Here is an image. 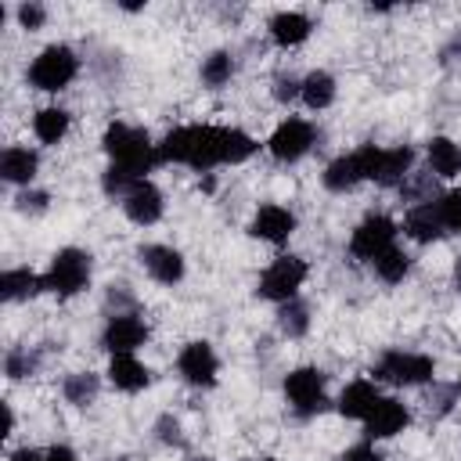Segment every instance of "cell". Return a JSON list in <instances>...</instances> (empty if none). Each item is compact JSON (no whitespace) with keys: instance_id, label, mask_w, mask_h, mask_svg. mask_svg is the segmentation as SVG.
Listing matches in <instances>:
<instances>
[{"instance_id":"obj_19","label":"cell","mask_w":461,"mask_h":461,"mask_svg":"<svg viewBox=\"0 0 461 461\" xmlns=\"http://www.w3.org/2000/svg\"><path fill=\"white\" fill-rule=\"evenodd\" d=\"M382 396H378V389L371 385V382H349L346 389H342V396H339V411L346 414V418H367L371 411H375V403H378Z\"/></svg>"},{"instance_id":"obj_36","label":"cell","mask_w":461,"mask_h":461,"mask_svg":"<svg viewBox=\"0 0 461 461\" xmlns=\"http://www.w3.org/2000/svg\"><path fill=\"white\" fill-rule=\"evenodd\" d=\"M342 461H382V457H378V450L371 443H357V447H349L342 454Z\"/></svg>"},{"instance_id":"obj_39","label":"cell","mask_w":461,"mask_h":461,"mask_svg":"<svg viewBox=\"0 0 461 461\" xmlns=\"http://www.w3.org/2000/svg\"><path fill=\"white\" fill-rule=\"evenodd\" d=\"M11 461H47V454H40V450H29V447H22V450H14V454H11Z\"/></svg>"},{"instance_id":"obj_11","label":"cell","mask_w":461,"mask_h":461,"mask_svg":"<svg viewBox=\"0 0 461 461\" xmlns=\"http://www.w3.org/2000/svg\"><path fill=\"white\" fill-rule=\"evenodd\" d=\"M176 367H180L184 382H191V385H212L220 364H216V353H212L209 342H191V346H184Z\"/></svg>"},{"instance_id":"obj_6","label":"cell","mask_w":461,"mask_h":461,"mask_svg":"<svg viewBox=\"0 0 461 461\" xmlns=\"http://www.w3.org/2000/svg\"><path fill=\"white\" fill-rule=\"evenodd\" d=\"M375 378L393 382V385H421V382L432 378V357L403 353V349H389V353L378 360Z\"/></svg>"},{"instance_id":"obj_38","label":"cell","mask_w":461,"mask_h":461,"mask_svg":"<svg viewBox=\"0 0 461 461\" xmlns=\"http://www.w3.org/2000/svg\"><path fill=\"white\" fill-rule=\"evenodd\" d=\"M158 436H162L166 443H180V425H176L173 418H162V421H158Z\"/></svg>"},{"instance_id":"obj_24","label":"cell","mask_w":461,"mask_h":461,"mask_svg":"<svg viewBox=\"0 0 461 461\" xmlns=\"http://www.w3.org/2000/svg\"><path fill=\"white\" fill-rule=\"evenodd\" d=\"M32 133H36L43 144H58V140L68 133V112H61V108H43V112H36Z\"/></svg>"},{"instance_id":"obj_35","label":"cell","mask_w":461,"mask_h":461,"mask_svg":"<svg viewBox=\"0 0 461 461\" xmlns=\"http://www.w3.org/2000/svg\"><path fill=\"white\" fill-rule=\"evenodd\" d=\"M18 209L22 212H43L47 209V194L43 191H25V194H18Z\"/></svg>"},{"instance_id":"obj_16","label":"cell","mask_w":461,"mask_h":461,"mask_svg":"<svg viewBox=\"0 0 461 461\" xmlns=\"http://www.w3.org/2000/svg\"><path fill=\"white\" fill-rule=\"evenodd\" d=\"M122 209H126V216H130L133 223L148 227V223H155V220L162 216V194H158L155 184L140 180V184L122 198Z\"/></svg>"},{"instance_id":"obj_25","label":"cell","mask_w":461,"mask_h":461,"mask_svg":"<svg viewBox=\"0 0 461 461\" xmlns=\"http://www.w3.org/2000/svg\"><path fill=\"white\" fill-rule=\"evenodd\" d=\"M0 288H4V299L18 303V299L36 295V292L43 288V277H36L32 270H7V274L0 277Z\"/></svg>"},{"instance_id":"obj_3","label":"cell","mask_w":461,"mask_h":461,"mask_svg":"<svg viewBox=\"0 0 461 461\" xmlns=\"http://www.w3.org/2000/svg\"><path fill=\"white\" fill-rule=\"evenodd\" d=\"M76 72H79L76 54H72L68 47L54 43V47L40 50V58L32 61V68H29V83L40 86V90H50V94H54V90H65V86L76 79Z\"/></svg>"},{"instance_id":"obj_15","label":"cell","mask_w":461,"mask_h":461,"mask_svg":"<svg viewBox=\"0 0 461 461\" xmlns=\"http://www.w3.org/2000/svg\"><path fill=\"white\" fill-rule=\"evenodd\" d=\"M256 238L270 241V245H281L288 241V234L295 230V216L285 209V205H263L256 216H252V227H249Z\"/></svg>"},{"instance_id":"obj_7","label":"cell","mask_w":461,"mask_h":461,"mask_svg":"<svg viewBox=\"0 0 461 461\" xmlns=\"http://www.w3.org/2000/svg\"><path fill=\"white\" fill-rule=\"evenodd\" d=\"M393 238H396V223H393L389 216H367V220L353 230V238H349V252H353L357 259L375 263L385 249H393Z\"/></svg>"},{"instance_id":"obj_2","label":"cell","mask_w":461,"mask_h":461,"mask_svg":"<svg viewBox=\"0 0 461 461\" xmlns=\"http://www.w3.org/2000/svg\"><path fill=\"white\" fill-rule=\"evenodd\" d=\"M104 151L115 158V166H126L137 176L158 162V144H151L144 130L126 126V122H112L104 130Z\"/></svg>"},{"instance_id":"obj_43","label":"cell","mask_w":461,"mask_h":461,"mask_svg":"<svg viewBox=\"0 0 461 461\" xmlns=\"http://www.w3.org/2000/svg\"><path fill=\"white\" fill-rule=\"evenodd\" d=\"M198 461H209V457H198Z\"/></svg>"},{"instance_id":"obj_31","label":"cell","mask_w":461,"mask_h":461,"mask_svg":"<svg viewBox=\"0 0 461 461\" xmlns=\"http://www.w3.org/2000/svg\"><path fill=\"white\" fill-rule=\"evenodd\" d=\"M252 151H256V140H252L245 130H230V126H227V137H223V162H245Z\"/></svg>"},{"instance_id":"obj_32","label":"cell","mask_w":461,"mask_h":461,"mask_svg":"<svg viewBox=\"0 0 461 461\" xmlns=\"http://www.w3.org/2000/svg\"><path fill=\"white\" fill-rule=\"evenodd\" d=\"M436 205H439L443 227H447V230H461V191H447Z\"/></svg>"},{"instance_id":"obj_10","label":"cell","mask_w":461,"mask_h":461,"mask_svg":"<svg viewBox=\"0 0 461 461\" xmlns=\"http://www.w3.org/2000/svg\"><path fill=\"white\" fill-rule=\"evenodd\" d=\"M144 339H148L144 321H137L133 313H115L108 321L101 342H104V349H112V357H119V353H133L137 346H144Z\"/></svg>"},{"instance_id":"obj_13","label":"cell","mask_w":461,"mask_h":461,"mask_svg":"<svg viewBox=\"0 0 461 461\" xmlns=\"http://www.w3.org/2000/svg\"><path fill=\"white\" fill-rule=\"evenodd\" d=\"M140 263L162 285H176L184 277V256L176 249H169V245H144L140 249Z\"/></svg>"},{"instance_id":"obj_14","label":"cell","mask_w":461,"mask_h":461,"mask_svg":"<svg viewBox=\"0 0 461 461\" xmlns=\"http://www.w3.org/2000/svg\"><path fill=\"white\" fill-rule=\"evenodd\" d=\"M411 162H414V151H411V148H378L371 180L382 184V187H396V184H403V180L411 176V173H407Z\"/></svg>"},{"instance_id":"obj_21","label":"cell","mask_w":461,"mask_h":461,"mask_svg":"<svg viewBox=\"0 0 461 461\" xmlns=\"http://www.w3.org/2000/svg\"><path fill=\"white\" fill-rule=\"evenodd\" d=\"M36 166H40L36 151H29V148H7L4 158H0V173L11 184H29L36 176Z\"/></svg>"},{"instance_id":"obj_8","label":"cell","mask_w":461,"mask_h":461,"mask_svg":"<svg viewBox=\"0 0 461 461\" xmlns=\"http://www.w3.org/2000/svg\"><path fill=\"white\" fill-rule=\"evenodd\" d=\"M285 396L299 414H313L324 407V371L317 367H295L285 378Z\"/></svg>"},{"instance_id":"obj_4","label":"cell","mask_w":461,"mask_h":461,"mask_svg":"<svg viewBox=\"0 0 461 461\" xmlns=\"http://www.w3.org/2000/svg\"><path fill=\"white\" fill-rule=\"evenodd\" d=\"M90 281V256L83 249H61L50 259V270L43 277V288L58 292V295H76L83 292Z\"/></svg>"},{"instance_id":"obj_5","label":"cell","mask_w":461,"mask_h":461,"mask_svg":"<svg viewBox=\"0 0 461 461\" xmlns=\"http://www.w3.org/2000/svg\"><path fill=\"white\" fill-rule=\"evenodd\" d=\"M303 281H306V263L299 256H277L259 277V295L274 299V303H288V299H295Z\"/></svg>"},{"instance_id":"obj_17","label":"cell","mask_w":461,"mask_h":461,"mask_svg":"<svg viewBox=\"0 0 461 461\" xmlns=\"http://www.w3.org/2000/svg\"><path fill=\"white\" fill-rule=\"evenodd\" d=\"M403 227H407V234H411L414 241H436V238L447 230L436 202H421V205H414V209L407 212Z\"/></svg>"},{"instance_id":"obj_9","label":"cell","mask_w":461,"mask_h":461,"mask_svg":"<svg viewBox=\"0 0 461 461\" xmlns=\"http://www.w3.org/2000/svg\"><path fill=\"white\" fill-rule=\"evenodd\" d=\"M310 144H313V126H310L306 119H285V122L270 133V140H267V148H270V155H274L277 162H295V158H303V155L310 151Z\"/></svg>"},{"instance_id":"obj_37","label":"cell","mask_w":461,"mask_h":461,"mask_svg":"<svg viewBox=\"0 0 461 461\" xmlns=\"http://www.w3.org/2000/svg\"><path fill=\"white\" fill-rule=\"evenodd\" d=\"M303 94V83H295V79H277V86H274V97L277 101H292V97H299Z\"/></svg>"},{"instance_id":"obj_30","label":"cell","mask_w":461,"mask_h":461,"mask_svg":"<svg viewBox=\"0 0 461 461\" xmlns=\"http://www.w3.org/2000/svg\"><path fill=\"white\" fill-rule=\"evenodd\" d=\"M230 72H234V61H230V54H223V50H216V54H209V58L202 61V79H205V86H223V83L230 79Z\"/></svg>"},{"instance_id":"obj_20","label":"cell","mask_w":461,"mask_h":461,"mask_svg":"<svg viewBox=\"0 0 461 461\" xmlns=\"http://www.w3.org/2000/svg\"><path fill=\"white\" fill-rule=\"evenodd\" d=\"M310 29H313L310 18L299 14V11H281V14L270 18V36H274V43H281V47L303 43V40L310 36Z\"/></svg>"},{"instance_id":"obj_1","label":"cell","mask_w":461,"mask_h":461,"mask_svg":"<svg viewBox=\"0 0 461 461\" xmlns=\"http://www.w3.org/2000/svg\"><path fill=\"white\" fill-rule=\"evenodd\" d=\"M227 126H180L158 144V162H184L198 173L223 162Z\"/></svg>"},{"instance_id":"obj_28","label":"cell","mask_w":461,"mask_h":461,"mask_svg":"<svg viewBox=\"0 0 461 461\" xmlns=\"http://www.w3.org/2000/svg\"><path fill=\"white\" fill-rule=\"evenodd\" d=\"M375 270H378V277L382 281H389V285H396V281H403L407 277V270H411V256L403 252V249H385L378 259H375Z\"/></svg>"},{"instance_id":"obj_12","label":"cell","mask_w":461,"mask_h":461,"mask_svg":"<svg viewBox=\"0 0 461 461\" xmlns=\"http://www.w3.org/2000/svg\"><path fill=\"white\" fill-rule=\"evenodd\" d=\"M407 421H411L407 407H403L400 400H393V396H382V400L375 403V411L364 418V429H367L371 439H389V436L403 432Z\"/></svg>"},{"instance_id":"obj_27","label":"cell","mask_w":461,"mask_h":461,"mask_svg":"<svg viewBox=\"0 0 461 461\" xmlns=\"http://www.w3.org/2000/svg\"><path fill=\"white\" fill-rule=\"evenodd\" d=\"M277 324H281V331H285L288 339L306 335V328H310V310H306V303H299V299L281 303V310H277Z\"/></svg>"},{"instance_id":"obj_33","label":"cell","mask_w":461,"mask_h":461,"mask_svg":"<svg viewBox=\"0 0 461 461\" xmlns=\"http://www.w3.org/2000/svg\"><path fill=\"white\" fill-rule=\"evenodd\" d=\"M4 367H7V375H11V378H25V375H32V367H36V357H29V353L14 349V353H7Z\"/></svg>"},{"instance_id":"obj_26","label":"cell","mask_w":461,"mask_h":461,"mask_svg":"<svg viewBox=\"0 0 461 461\" xmlns=\"http://www.w3.org/2000/svg\"><path fill=\"white\" fill-rule=\"evenodd\" d=\"M303 101L310 108H328L335 101V79L328 72H310L303 79Z\"/></svg>"},{"instance_id":"obj_41","label":"cell","mask_w":461,"mask_h":461,"mask_svg":"<svg viewBox=\"0 0 461 461\" xmlns=\"http://www.w3.org/2000/svg\"><path fill=\"white\" fill-rule=\"evenodd\" d=\"M454 285H457V292H461V259L454 263Z\"/></svg>"},{"instance_id":"obj_44","label":"cell","mask_w":461,"mask_h":461,"mask_svg":"<svg viewBox=\"0 0 461 461\" xmlns=\"http://www.w3.org/2000/svg\"><path fill=\"white\" fill-rule=\"evenodd\" d=\"M263 461H274V457H263Z\"/></svg>"},{"instance_id":"obj_18","label":"cell","mask_w":461,"mask_h":461,"mask_svg":"<svg viewBox=\"0 0 461 461\" xmlns=\"http://www.w3.org/2000/svg\"><path fill=\"white\" fill-rule=\"evenodd\" d=\"M108 378H112L115 389L137 393V389L148 385V367H144L133 353H119V357H112V364H108Z\"/></svg>"},{"instance_id":"obj_34","label":"cell","mask_w":461,"mask_h":461,"mask_svg":"<svg viewBox=\"0 0 461 461\" xmlns=\"http://www.w3.org/2000/svg\"><path fill=\"white\" fill-rule=\"evenodd\" d=\"M18 22H22L25 29H40V25L47 22V11H43L40 4H22V7H18Z\"/></svg>"},{"instance_id":"obj_22","label":"cell","mask_w":461,"mask_h":461,"mask_svg":"<svg viewBox=\"0 0 461 461\" xmlns=\"http://www.w3.org/2000/svg\"><path fill=\"white\" fill-rule=\"evenodd\" d=\"M429 166L436 176H457L461 173V148L450 137H432L429 140Z\"/></svg>"},{"instance_id":"obj_29","label":"cell","mask_w":461,"mask_h":461,"mask_svg":"<svg viewBox=\"0 0 461 461\" xmlns=\"http://www.w3.org/2000/svg\"><path fill=\"white\" fill-rule=\"evenodd\" d=\"M94 396H97V375L79 371V375H68V378H65V400H68V403L86 407Z\"/></svg>"},{"instance_id":"obj_23","label":"cell","mask_w":461,"mask_h":461,"mask_svg":"<svg viewBox=\"0 0 461 461\" xmlns=\"http://www.w3.org/2000/svg\"><path fill=\"white\" fill-rule=\"evenodd\" d=\"M360 180H364V176H360V166H357L353 155H342V158L328 162V169H324V187H328V191H349V187H357Z\"/></svg>"},{"instance_id":"obj_42","label":"cell","mask_w":461,"mask_h":461,"mask_svg":"<svg viewBox=\"0 0 461 461\" xmlns=\"http://www.w3.org/2000/svg\"><path fill=\"white\" fill-rule=\"evenodd\" d=\"M457 385H461V375H457Z\"/></svg>"},{"instance_id":"obj_40","label":"cell","mask_w":461,"mask_h":461,"mask_svg":"<svg viewBox=\"0 0 461 461\" xmlns=\"http://www.w3.org/2000/svg\"><path fill=\"white\" fill-rule=\"evenodd\" d=\"M47 461H76V454L68 447H50L47 450Z\"/></svg>"}]
</instances>
